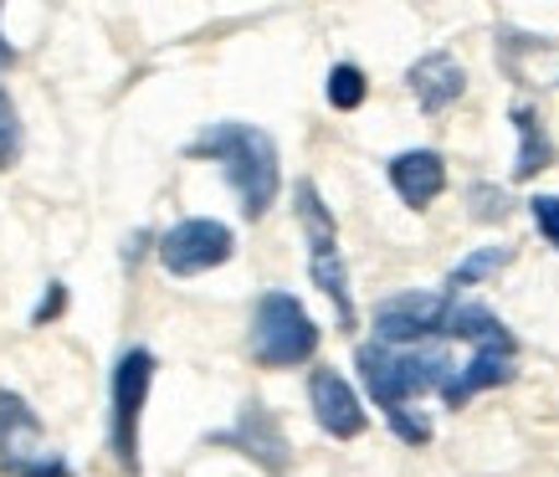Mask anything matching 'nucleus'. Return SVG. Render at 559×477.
I'll use <instances>...</instances> for the list:
<instances>
[{
    "label": "nucleus",
    "mask_w": 559,
    "mask_h": 477,
    "mask_svg": "<svg viewBox=\"0 0 559 477\" xmlns=\"http://www.w3.org/2000/svg\"><path fill=\"white\" fill-rule=\"evenodd\" d=\"M190 159H216L226 186L237 190L241 201V216L257 222L267 216L272 201H277V186H283V165H277V144L272 134H262L257 123H241V119H221V123H205L201 134L190 139Z\"/></svg>",
    "instance_id": "obj_1"
},
{
    "label": "nucleus",
    "mask_w": 559,
    "mask_h": 477,
    "mask_svg": "<svg viewBox=\"0 0 559 477\" xmlns=\"http://www.w3.org/2000/svg\"><path fill=\"white\" fill-rule=\"evenodd\" d=\"M355 365H359V380L380 410H401L411 401H421L431 391H447V380L457 375V359L447 355L441 344H421V349H395V344H359L355 349Z\"/></svg>",
    "instance_id": "obj_2"
},
{
    "label": "nucleus",
    "mask_w": 559,
    "mask_h": 477,
    "mask_svg": "<svg viewBox=\"0 0 559 477\" xmlns=\"http://www.w3.org/2000/svg\"><path fill=\"white\" fill-rule=\"evenodd\" d=\"M293 211H298V226H304V241H308V273L323 288V298L334 303L340 329H355V298H349V273H344V257H340V226H334V211L323 205L313 180L293 186Z\"/></svg>",
    "instance_id": "obj_3"
},
{
    "label": "nucleus",
    "mask_w": 559,
    "mask_h": 477,
    "mask_svg": "<svg viewBox=\"0 0 559 477\" xmlns=\"http://www.w3.org/2000/svg\"><path fill=\"white\" fill-rule=\"evenodd\" d=\"M319 355V324L293 293L272 288L252 308V359L262 370H293Z\"/></svg>",
    "instance_id": "obj_4"
},
{
    "label": "nucleus",
    "mask_w": 559,
    "mask_h": 477,
    "mask_svg": "<svg viewBox=\"0 0 559 477\" xmlns=\"http://www.w3.org/2000/svg\"><path fill=\"white\" fill-rule=\"evenodd\" d=\"M154 370L159 359L144 349V344H129L119 359H114V410H108V452L129 477H139V416H144V401H150Z\"/></svg>",
    "instance_id": "obj_5"
},
{
    "label": "nucleus",
    "mask_w": 559,
    "mask_h": 477,
    "mask_svg": "<svg viewBox=\"0 0 559 477\" xmlns=\"http://www.w3.org/2000/svg\"><path fill=\"white\" fill-rule=\"evenodd\" d=\"M0 477H72V462L47 446L26 395L0 391Z\"/></svg>",
    "instance_id": "obj_6"
},
{
    "label": "nucleus",
    "mask_w": 559,
    "mask_h": 477,
    "mask_svg": "<svg viewBox=\"0 0 559 477\" xmlns=\"http://www.w3.org/2000/svg\"><path fill=\"white\" fill-rule=\"evenodd\" d=\"M447 313H452V293H395L374 308V339L395 349H421L447 334Z\"/></svg>",
    "instance_id": "obj_7"
},
{
    "label": "nucleus",
    "mask_w": 559,
    "mask_h": 477,
    "mask_svg": "<svg viewBox=\"0 0 559 477\" xmlns=\"http://www.w3.org/2000/svg\"><path fill=\"white\" fill-rule=\"evenodd\" d=\"M159 262H165V273L170 277H195V273H211L221 262H231L237 252V237H231V226L226 222H211V216H186V222H175L165 237H159Z\"/></svg>",
    "instance_id": "obj_8"
},
{
    "label": "nucleus",
    "mask_w": 559,
    "mask_h": 477,
    "mask_svg": "<svg viewBox=\"0 0 559 477\" xmlns=\"http://www.w3.org/2000/svg\"><path fill=\"white\" fill-rule=\"evenodd\" d=\"M211 446H237L241 457H252L262 473L283 477L293 467V446L288 437H283V421H277V410H267L262 401H247V406L237 410V427L231 431H211L205 437Z\"/></svg>",
    "instance_id": "obj_9"
},
{
    "label": "nucleus",
    "mask_w": 559,
    "mask_h": 477,
    "mask_svg": "<svg viewBox=\"0 0 559 477\" xmlns=\"http://www.w3.org/2000/svg\"><path fill=\"white\" fill-rule=\"evenodd\" d=\"M308 406H313V421H319L334 442H349V437H359V431L370 427L355 385H349L340 370H313V375H308Z\"/></svg>",
    "instance_id": "obj_10"
},
{
    "label": "nucleus",
    "mask_w": 559,
    "mask_h": 477,
    "mask_svg": "<svg viewBox=\"0 0 559 477\" xmlns=\"http://www.w3.org/2000/svg\"><path fill=\"white\" fill-rule=\"evenodd\" d=\"M513 359H519V344H488V349H467V359L457 365V375L447 380L441 401L452 410H462L473 395L492 391V385H509L513 380Z\"/></svg>",
    "instance_id": "obj_11"
},
{
    "label": "nucleus",
    "mask_w": 559,
    "mask_h": 477,
    "mask_svg": "<svg viewBox=\"0 0 559 477\" xmlns=\"http://www.w3.org/2000/svg\"><path fill=\"white\" fill-rule=\"evenodd\" d=\"M406 83L416 93V103H421V114H447L467 93V72H462V62L452 51H426V57L411 62Z\"/></svg>",
    "instance_id": "obj_12"
},
{
    "label": "nucleus",
    "mask_w": 559,
    "mask_h": 477,
    "mask_svg": "<svg viewBox=\"0 0 559 477\" xmlns=\"http://www.w3.org/2000/svg\"><path fill=\"white\" fill-rule=\"evenodd\" d=\"M385 175L411 211H426V205L447 190V159H441L437 150H401L385 165Z\"/></svg>",
    "instance_id": "obj_13"
},
{
    "label": "nucleus",
    "mask_w": 559,
    "mask_h": 477,
    "mask_svg": "<svg viewBox=\"0 0 559 477\" xmlns=\"http://www.w3.org/2000/svg\"><path fill=\"white\" fill-rule=\"evenodd\" d=\"M509 123H513V134H519V154H513V180H534L539 170H549V165H555V144H549V134H544L539 114H534L528 103H513V108H509Z\"/></svg>",
    "instance_id": "obj_14"
},
{
    "label": "nucleus",
    "mask_w": 559,
    "mask_h": 477,
    "mask_svg": "<svg viewBox=\"0 0 559 477\" xmlns=\"http://www.w3.org/2000/svg\"><path fill=\"white\" fill-rule=\"evenodd\" d=\"M509 262H513V247H477V252H467V257L457 262V267L447 273V293L457 298V288H477L483 277L503 273Z\"/></svg>",
    "instance_id": "obj_15"
},
{
    "label": "nucleus",
    "mask_w": 559,
    "mask_h": 477,
    "mask_svg": "<svg viewBox=\"0 0 559 477\" xmlns=\"http://www.w3.org/2000/svg\"><path fill=\"white\" fill-rule=\"evenodd\" d=\"M323 93H329V108L355 114L359 103H365V93H370V83H365V68H355V62H334V68H329V83H323Z\"/></svg>",
    "instance_id": "obj_16"
},
{
    "label": "nucleus",
    "mask_w": 559,
    "mask_h": 477,
    "mask_svg": "<svg viewBox=\"0 0 559 477\" xmlns=\"http://www.w3.org/2000/svg\"><path fill=\"white\" fill-rule=\"evenodd\" d=\"M16 159H21V114L11 93L0 87V170H11Z\"/></svg>",
    "instance_id": "obj_17"
},
{
    "label": "nucleus",
    "mask_w": 559,
    "mask_h": 477,
    "mask_svg": "<svg viewBox=\"0 0 559 477\" xmlns=\"http://www.w3.org/2000/svg\"><path fill=\"white\" fill-rule=\"evenodd\" d=\"M467 205H473L477 222H503L513 205H509V190L503 186H488V180H477V186H467Z\"/></svg>",
    "instance_id": "obj_18"
},
{
    "label": "nucleus",
    "mask_w": 559,
    "mask_h": 477,
    "mask_svg": "<svg viewBox=\"0 0 559 477\" xmlns=\"http://www.w3.org/2000/svg\"><path fill=\"white\" fill-rule=\"evenodd\" d=\"M385 421H390V431H395V437H401L406 446H426V442H431V421H426L421 410L401 406V410H390Z\"/></svg>",
    "instance_id": "obj_19"
},
{
    "label": "nucleus",
    "mask_w": 559,
    "mask_h": 477,
    "mask_svg": "<svg viewBox=\"0 0 559 477\" xmlns=\"http://www.w3.org/2000/svg\"><path fill=\"white\" fill-rule=\"evenodd\" d=\"M528 216L539 226V237L559 252V195H534V201H528Z\"/></svg>",
    "instance_id": "obj_20"
},
{
    "label": "nucleus",
    "mask_w": 559,
    "mask_h": 477,
    "mask_svg": "<svg viewBox=\"0 0 559 477\" xmlns=\"http://www.w3.org/2000/svg\"><path fill=\"white\" fill-rule=\"evenodd\" d=\"M62 313H68V283H47L41 303L32 308V329H47L51 319H62Z\"/></svg>",
    "instance_id": "obj_21"
},
{
    "label": "nucleus",
    "mask_w": 559,
    "mask_h": 477,
    "mask_svg": "<svg viewBox=\"0 0 559 477\" xmlns=\"http://www.w3.org/2000/svg\"><path fill=\"white\" fill-rule=\"evenodd\" d=\"M150 231H134V237L123 241V267H139V257H144V247H150Z\"/></svg>",
    "instance_id": "obj_22"
},
{
    "label": "nucleus",
    "mask_w": 559,
    "mask_h": 477,
    "mask_svg": "<svg viewBox=\"0 0 559 477\" xmlns=\"http://www.w3.org/2000/svg\"><path fill=\"white\" fill-rule=\"evenodd\" d=\"M11 62H16V47H11V41H5V36H0V72L11 68Z\"/></svg>",
    "instance_id": "obj_23"
}]
</instances>
